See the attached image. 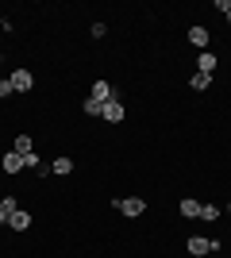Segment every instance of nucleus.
Instances as JSON below:
<instances>
[{"label":"nucleus","mask_w":231,"mask_h":258,"mask_svg":"<svg viewBox=\"0 0 231 258\" xmlns=\"http://www.w3.org/2000/svg\"><path fill=\"white\" fill-rule=\"evenodd\" d=\"M112 205L120 208L123 216H143L146 212V201H143V197H116Z\"/></svg>","instance_id":"obj_1"},{"label":"nucleus","mask_w":231,"mask_h":258,"mask_svg":"<svg viewBox=\"0 0 231 258\" xmlns=\"http://www.w3.org/2000/svg\"><path fill=\"white\" fill-rule=\"evenodd\" d=\"M212 250H220V243H216V239H204V235H193V239H189V254L204 258V254H212Z\"/></svg>","instance_id":"obj_2"},{"label":"nucleus","mask_w":231,"mask_h":258,"mask_svg":"<svg viewBox=\"0 0 231 258\" xmlns=\"http://www.w3.org/2000/svg\"><path fill=\"white\" fill-rule=\"evenodd\" d=\"M8 81H12V89H16V93H31L35 74H31V70H16V74H12Z\"/></svg>","instance_id":"obj_3"},{"label":"nucleus","mask_w":231,"mask_h":258,"mask_svg":"<svg viewBox=\"0 0 231 258\" xmlns=\"http://www.w3.org/2000/svg\"><path fill=\"white\" fill-rule=\"evenodd\" d=\"M189 43L197 46V50H208V43H212L208 27H200V23H193V27H189Z\"/></svg>","instance_id":"obj_4"},{"label":"nucleus","mask_w":231,"mask_h":258,"mask_svg":"<svg viewBox=\"0 0 231 258\" xmlns=\"http://www.w3.org/2000/svg\"><path fill=\"white\" fill-rule=\"evenodd\" d=\"M8 227L12 231H27V227H31V212H27V208H16V212L8 216Z\"/></svg>","instance_id":"obj_5"},{"label":"nucleus","mask_w":231,"mask_h":258,"mask_svg":"<svg viewBox=\"0 0 231 258\" xmlns=\"http://www.w3.org/2000/svg\"><path fill=\"white\" fill-rule=\"evenodd\" d=\"M100 116L108 119V123H120V119H123V104H120V100H116V97H112L108 104L100 108Z\"/></svg>","instance_id":"obj_6"},{"label":"nucleus","mask_w":231,"mask_h":258,"mask_svg":"<svg viewBox=\"0 0 231 258\" xmlns=\"http://www.w3.org/2000/svg\"><path fill=\"white\" fill-rule=\"evenodd\" d=\"M89 97L97 100V104H108V100L116 97V93H112V85H108V81H97V85H93V93H89Z\"/></svg>","instance_id":"obj_7"},{"label":"nucleus","mask_w":231,"mask_h":258,"mask_svg":"<svg viewBox=\"0 0 231 258\" xmlns=\"http://www.w3.org/2000/svg\"><path fill=\"white\" fill-rule=\"evenodd\" d=\"M177 208H181L185 220H197V216H200V201H193V197H181V205H177Z\"/></svg>","instance_id":"obj_8"},{"label":"nucleus","mask_w":231,"mask_h":258,"mask_svg":"<svg viewBox=\"0 0 231 258\" xmlns=\"http://www.w3.org/2000/svg\"><path fill=\"white\" fill-rule=\"evenodd\" d=\"M216 70V54L212 50H200V58H197V74H212Z\"/></svg>","instance_id":"obj_9"},{"label":"nucleus","mask_w":231,"mask_h":258,"mask_svg":"<svg viewBox=\"0 0 231 258\" xmlns=\"http://www.w3.org/2000/svg\"><path fill=\"white\" fill-rule=\"evenodd\" d=\"M0 166H4V173H20V170H23V158H20V154H16V151H8V154H4V162H0Z\"/></svg>","instance_id":"obj_10"},{"label":"nucleus","mask_w":231,"mask_h":258,"mask_svg":"<svg viewBox=\"0 0 231 258\" xmlns=\"http://www.w3.org/2000/svg\"><path fill=\"white\" fill-rule=\"evenodd\" d=\"M220 212H223V208H220V205H212V201H208V205H200V220H204V224L220 220Z\"/></svg>","instance_id":"obj_11"},{"label":"nucleus","mask_w":231,"mask_h":258,"mask_svg":"<svg viewBox=\"0 0 231 258\" xmlns=\"http://www.w3.org/2000/svg\"><path fill=\"white\" fill-rule=\"evenodd\" d=\"M50 170H54L58 177H66V173H73V158H66V154H62V158H54V166H50Z\"/></svg>","instance_id":"obj_12"},{"label":"nucleus","mask_w":231,"mask_h":258,"mask_svg":"<svg viewBox=\"0 0 231 258\" xmlns=\"http://www.w3.org/2000/svg\"><path fill=\"white\" fill-rule=\"evenodd\" d=\"M12 151L20 154V158H23V154H31L35 151V147H31V135H16V147H12Z\"/></svg>","instance_id":"obj_13"},{"label":"nucleus","mask_w":231,"mask_h":258,"mask_svg":"<svg viewBox=\"0 0 231 258\" xmlns=\"http://www.w3.org/2000/svg\"><path fill=\"white\" fill-rule=\"evenodd\" d=\"M189 85L197 89V93H204V89L212 85V74H193V81H189Z\"/></svg>","instance_id":"obj_14"},{"label":"nucleus","mask_w":231,"mask_h":258,"mask_svg":"<svg viewBox=\"0 0 231 258\" xmlns=\"http://www.w3.org/2000/svg\"><path fill=\"white\" fill-rule=\"evenodd\" d=\"M81 108H85V116H100V108H104V104H97V100L89 97V100H85V104H81Z\"/></svg>","instance_id":"obj_15"},{"label":"nucleus","mask_w":231,"mask_h":258,"mask_svg":"<svg viewBox=\"0 0 231 258\" xmlns=\"http://www.w3.org/2000/svg\"><path fill=\"white\" fill-rule=\"evenodd\" d=\"M12 93H16V89H12V81H8V77H0V100H8Z\"/></svg>","instance_id":"obj_16"},{"label":"nucleus","mask_w":231,"mask_h":258,"mask_svg":"<svg viewBox=\"0 0 231 258\" xmlns=\"http://www.w3.org/2000/svg\"><path fill=\"white\" fill-rule=\"evenodd\" d=\"M23 166H31V170H39V166H43V158H39V154H23Z\"/></svg>","instance_id":"obj_17"},{"label":"nucleus","mask_w":231,"mask_h":258,"mask_svg":"<svg viewBox=\"0 0 231 258\" xmlns=\"http://www.w3.org/2000/svg\"><path fill=\"white\" fill-rule=\"evenodd\" d=\"M227 23H231V4H227Z\"/></svg>","instance_id":"obj_18"},{"label":"nucleus","mask_w":231,"mask_h":258,"mask_svg":"<svg viewBox=\"0 0 231 258\" xmlns=\"http://www.w3.org/2000/svg\"><path fill=\"white\" fill-rule=\"evenodd\" d=\"M227 212H231V201H227Z\"/></svg>","instance_id":"obj_19"},{"label":"nucleus","mask_w":231,"mask_h":258,"mask_svg":"<svg viewBox=\"0 0 231 258\" xmlns=\"http://www.w3.org/2000/svg\"><path fill=\"white\" fill-rule=\"evenodd\" d=\"M193 258H197V254H193Z\"/></svg>","instance_id":"obj_20"}]
</instances>
